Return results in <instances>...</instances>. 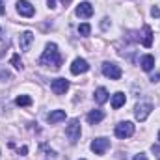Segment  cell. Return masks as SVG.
Wrapping results in <instances>:
<instances>
[{
  "label": "cell",
  "mask_w": 160,
  "mask_h": 160,
  "mask_svg": "<svg viewBox=\"0 0 160 160\" xmlns=\"http://www.w3.org/2000/svg\"><path fill=\"white\" fill-rule=\"evenodd\" d=\"M39 65H52L54 69H58L62 65V56H60V50H58V45L56 43H48L43 50L39 58Z\"/></svg>",
  "instance_id": "6da1fadb"
},
{
  "label": "cell",
  "mask_w": 160,
  "mask_h": 160,
  "mask_svg": "<svg viewBox=\"0 0 160 160\" xmlns=\"http://www.w3.org/2000/svg\"><path fill=\"white\" fill-rule=\"evenodd\" d=\"M134 134V125L130 121H121L116 125V136L119 140H125V138H130Z\"/></svg>",
  "instance_id": "7a4b0ae2"
},
{
  "label": "cell",
  "mask_w": 160,
  "mask_h": 160,
  "mask_svg": "<svg viewBox=\"0 0 160 160\" xmlns=\"http://www.w3.org/2000/svg\"><path fill=\"white\" fill-rule=\"evenodd\" d=\"M102 75L110 80H119L123 73H121L119 65H116V63H112V62H104V63H102Z\"/></svg>",
  "instance_id": "3957f363"
},
{
  "label": "cell",
  "mask_w": 160,
  "mask_h": 160,
  "mask_svg": "<svg viewBox=\"0 0 160 160\" xmlns=\"http://www.w3.org/2000/svg\"><path fill=\"white\" fill-rule=\"evenodd\" d=\"M65 136L69 138L71 143H77L80 138V121L78 119H71V123L65 128Z\"/></svg>",
  "instance_id": "277c9868"
},
{
  "label": "cell",
  "mask_w": 160,
  "mask_h": 160,
  "mask_svg": "<svg viewBox=\"0 0 160 160\" xmlns=\"http://www.w3.org/2000/svg\"><path fill=\"white\" fill-rule=\"evenodd\" d=\"M153 112V104L151 102H140L136 108H134V116L138 121H145L149 118V114Z\"/></svg>",
  "instance_id": "5b68a950"
},
{
  "label": "cell",
  "mask_w": 160,
  "mask_h": 160,
  "mask_svg": "<svg viewBox=\"0 0 160 160\" xmlns=\"http://www.w3.org/2000/svg\"><path fill=\"white\" fill-rule=\"evenodd\" d=\"M108 147H110V140H106V138H97L91 142V151L95 155H104Z\"/></svg>",
  "instance_id": "8992f818"
},
{
  "label": "cell",
  "mask_w": 160,
  "mask_h": 160,
  "mask_svg": "<svg viewBox=\"0 0 160 160\" xmlns=\"http://www.w3.org/2000/svg\"><path fill=\"white\" fill-rule=\"evenodd\" d=\"M17 13L22 15V17H34L36 9H34V6L28 0H19L17 2Z\"/></svg>",
  "instance_id": "52a82bcc"
},
{
  "label": "cell",
  "mask_w": 160,
  "mask_h": 160,
  "mask_svg": "<svg viewBox=\"0 0 160 160\" xmlns=\"http://www.w3.org/2000/svg\"><path fill=\"white\" fill-rule=\"evenodd\" d=\"M50 88H52V91H54L56 95H63V93L69 89V80H65V78H56V80H52Z\"/></svg>",
  "instance_id": "ba28073f"
},
{
  "label": "cell",
  "mask_w": 160,
  "mask_h": 160,
  "mask_svg": "<svg viewBox=\"0 0 160 160\" xmlns=\"http://www.w3.org/2000/svg\"><path fill=\"white\" fill-rule=\"evenodd\" d=\"M86 71H89V63L84 58H77L71 63V73L73 75H80V73H86Z\"/></svg>",
  "instance_id": "9c48e42d"
},
{
  "label": "cell",
  "mask_w": 160,
  "mask_h": 160,
  "mask_svg": "<svg viewBox=\"0 0 160 160\" xmlns=\"http://www.w3.org/2000/svg\"><path fill=\"white\" fill-rule=\"evenodd\" d=\"M32 41H34V34H32L30 30L22 32V34L19 36V47H21V50H28L30 45H32Z\"/></svg>",
  "instance_id": "30bf717a"
},
{
  "label": "cell",
  "mask_w": 160,
  "mask_h": 160,
  "mask_svg": "<svg viewBox=\"0 0 160 160\" xmlns=\"http://www.w3.org/2000/svg\"><path fill=\"white\" fill-rule=\"evenodd\" d=\"M77 15L82 19H89L93 15V6L89 2H82L80 6H77Z\"/></svg>",
  "instance_id": "8fae6325"
},
{
  "label": "cell",
  "mask_w": 160,
  "mask_h": 160,
  "mask_svg": "<svg viewBox=\"0 0 160 160\" xmlns=\"http://www.w3.org/2000/svg\"><path fill=\"white\" fill-rule=\"evenodd\" d=\"M140 65H142V69H143L145 73L153 71V67H155V56H151V54H145V56H142V60H140Z\"/></svg>",
  "instance_id": "7c38bea8"
},
{
  "label": "cell",
  "mask_w": 160,
  "mask_h": 160,
  "mask_svg": "<svg viewBox=\"0 0 160 160\" xmlns=\"http://www.w3.org/2000/svg\"><path fill=\"white\" fill-rule=\"evenodd\" d=\"M102 119H104V112L102 110H91L88 114V123L89 125H97V123H101Z\"/></svg>",
  "instance_id": "4fadbf2b"
},
{
  "label": "cell",
  "mask_w": 160,
  "mask_h": 160,
  "mask_svg": "<svg viewBox=\"0 0 160 160\" xmlns=\"http://www.w3.org/2000/svg\"><path fill=\"white\" fill-rule=\"evenodd\" d=\"M65 119V110H54V112H50L48 116H47V121L50 123V125H54V123H60V121Z\"/></svg>",
  "instance_id": "5bb4252c"
},
{
  "label": "cell",
  "mask_w": 160,
  "mask_h": 160,
  "mask_svg": "<svg viewBox=\"0 0 160 160\" xmlns=\"http://www.w3.org/2000/svg\"><path fill=\"white\" fill-rule=\"evenodd\" d=\"M93 99H95V102H99V104H104V102L108 101V89H106V88H97V89H95V95H93Z\"/></svg>",
  "instance_id": "9a60e30c"
},
{
  "label": "cell",
  "mask_w": 160,
  "mask_h": 160,
  "mask_svg": "<svg viewBox=\"0 0 160 160\" xmlns=\"http://www.w3.org/2000/svg\"><path fill=\"white\" fill-rule=\"evenodd\" d=\"M125 101H127L125 93H123V91H118V93L112 97V108H114V110H119L121 106L125 104Z\"/></svg>",
  "instance_id": "2e32d148"
},
{
  "label": "cell",
  "mask_w": 160,
  "mask_h": 160,
  "mask_svg": "<svg viewBox=\"0 0 160 160\" xmlns=\"http://www.w3.org/2000/svg\"><path fill=\"white\" fill-rule=\"evenodd\" d=\"M142 43H143V47H151L153 45V30L149 28V26H143V38H142Z\"/></svg>",
  "instance_id": "e0dca14e"
},
{
  "label": "cell",
  "mask_w": 160,
  "mask_h": 160,
  "mask_svg": "<svg viewBox=\"0 0 160 160\" xmlns=\"http://www.w3.org/2000/svg\"><path fill=\"white\" fill-rule=\"evenodd\" d=\"M15 104H17V106H30V104H32V99H30L28 95H19V97L15 99Z\"/></svg>",
  "instance_id": "ac0fdd59"
},
{
  "label": "cell",
  "mask_w": 160,
  "mask_h": 160,
  "mask_svg": "<svg viewBox=\"0 0 160 160\" xmlns=\"http://www.w3.org/2000/svg\"><path fill=\"white\" fill-rule=\"evenodd\" d=\"M9 62H11V65H13L15 69H19V71H21V69L24 67V65H22V60H21V56H19V54H13Z\"/></svg>",
  "instance_id": "d6986e66"
},
{
  "label": "cell",
  "mask_w": 160,
  "mask_h": 160,
  "mask_svg": "<svg viewBox=\"0 0 160 160\" xmlns=\"http://www.w3.org/2000/svg\"><path fill=\"white\" fill-rule=\"evenodd\" d=\"M89 32H91V26H89L88 22H84V24H80L78 26V34L80 36H89Z\"/></svg>",
  "instance_id": "ffe728a7"
},
{
  "label": "cell",
  "mask_w": 160,
  "mask_h": 160,
  "mask_svg": "<svg viewBox=\"0 0 160 160\" xmlns=\"http://www.w3.org/2000/svg\"><path fill=\"white\" fill-rule=\"evenodd\" d=\"M0 78H2V80H6V78L9 80V78H11V75H9L8 71H0Z\"/></svg>",
  "instance_id": "44dd1931"
},
{
  "label": "cell",
  "mask_w": 160,
  "mask_h": 160,
  "mask_svg": "<svg viewBox=\"0 0 160 160\" xmlns=\"http://www.w3.org/2000/svg\"><path fill=\"white\" fill-rule=\"evenodd\" d=\"M132 160H147V155L145 153H140V155H136Z\"/></svg>",
  "instance_id": "7402d4cb"
},
{
  "label": "cell",
  "mask_w": 160,
  "mask_h": 160,
  "mask_svg": "<svg viewBox=\"0 0 160 160\" xmlns=\"http://www.w3.org/2000/svg\"><path fill=\"white\" fill-rule=\"evenodd\" d=\"M151 15H153V17H160V9L157 8V6H155V8L151 9Z\"/></svg>",
  "instance_id": "603a6c76"
},
{
  "label": "cell",
  "mask_w": 160,
  "mask_h": 160,
  "mask_svg": "<svg viewBox=\"0 0 160 160\" xmlns=\"http://www.w3.org/2000/svg\"><path fill=\"white\" fill-rule=\"evenodd\" d=\"M26 153H28V147H26V145H24V147H21V149H19V155H22V157H24V155H26Z\"/></svg>",
  "instance_id": "cb8c5ba5"
},
{
  "label": "cell",
  "mask_w": 160,
  "mask_h": 160,
  "mask_svg": "<svg viewBox=\"0 0 160 160\" xmlns=\"http://www.w3.org/2000/svg\"><path fill=\"white\" fill-rule=\"evenodd\" d=\"M48 8L54 9V8H56V2H54V0H48Z\"/></svg>",
  "instance_id": "d4e9b609"
},
{
  "label": "cell",
  "mask_w": 160,
  "mask_h": 160,
  "mask_svg": "<svg viewBox=\"0 0 160 160\" xmlns=\"http://www.w3.org/2000/svg\"><path fill=\"white\" fill-rule=\"evenodd\" d=\"M151 149H153V153H160V147H158V145H153Z\"/></svg>",
  "instance_id": "484cf974"
},
{
  "label": "cell",
  "mask_w": 160,
  "mask_h": 160,
  "mask_svg": "<svg viewBox=\"0 0 160 160\" xmlns=\"http://www.w3.org/2000/svg\"><path fill=\"white\" fill-rule=\"evenodd\" d=\"M158 80H160V75H155V77L151 78V82H158Z\"/></svg>",
  "instance_id": "4316f807"
},
{
  "label": "cell",
  "mask_w": 160,
  "mask_h": 160,
  "mask_svg": "<svg viewBox=\"0 0 160 160\" xmlns=\"http://www.w3.org/2000/svg\"><path fill=\"white\" fill-rule=\"evenodd\" d=\"M0 15H4V8H2V0H0Z\"/></svg>",
  "instance_id": "83f0119b"
},
{
  "label": "cell",
  "mask_w": 160,
  "mask_h": 160,
  "mask_svg": "<svg viewBox=\"0 0 160 160\" xmlns=\"http://www.w3.org/2000/svg\"><path fill=\"white\" fill-rule=\"evenodd\" d=\"M62 2H63V4H67V2H71V0H62Z\"/></svg>",
  "instance_id": "f1b7e54d"
},
{
  "label": "cell",
  "mask_w": 160,
  "mask_h": 160,
  "mask_svg": "<svg viewBox=\"0 0 160 160\" xmlns=\"http://www.w3.org/2000/svg\"><path fill=\"white\" fill-rule=\"evenodd\" d=\"M0 39H2V28H0Z\"/></svg>",
  "instance_id": "f546056e"
},
{
  "label": "cell",
  "mask_w": 160,
  "mask_h": 160,
  "mask_svg": "<svg viewBox=\"0 0 160 160\" xmlns=\"http://www.w3.org/2000/svg\"><path fill=\"white\" fill-rule=\"evenodd\" d=\"M158 142H160V130H158Z\"/></svg>",
  "instance_id": "4dcf8cb0"
}]
</instances>
